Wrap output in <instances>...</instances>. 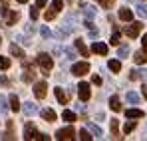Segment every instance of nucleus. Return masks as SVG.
<instances>
[{"label": "nucleus", "mask_w": 147, "mask_h": 141, "mask_svg": "<svg viewBox=\"0 0 147 141\" xmlns=\"http://www.w3.org/2000/svg\"><path fill=\"white\" fill-rule=\"evenodd\" d=\"M36 64H38V66H40V68L44 70V72H42L44 76H48L50 70L54 68V60L50 58L48 54H40V56H38V60H36Z\"/></svg>", "instance_id": "1"}, {"label": "nucleus", "mask_w": 147, "mask_h": 141, "mask_svg": "<svg viewBox=\"0 0 147 141\" xmlns=\"http://www.w3.org/2000/svg\"><path fill=\"white\" fill-rule=\"evenodd\" d=\"M2 16H4V20H6V24L8 26H14V24L18 22V18H20V14L18 12H14V10H10L8 6H6V2H4V6H2Z\"/></svg>", "instance_id": "2"}, {"label": "nucleus", "mask_w": 147, "mask_h": 141, "mask_svg": "<svg viewBox=\"0 0 147 141\" xmlns=\"http://www.w3.org/2000/svg\"><path fill=\"white\" fill-rule=\"evenodd\" d=\"M74 137H76V129H74L72 125L56 131V139H60V141H70V139H74Z\"/></svg>", "instance_id": "3"}, {"label": "nucleus", "mask_w": 147, "mask_h": 141, "mask_svg": "<svg viewBox=\"0 0 147 141\" xmlns=\"http://www.w3.org/2000/svg\"><path fill=\"white\" fill-rule=\"evenodd\" d=\"M141 30H143V22H131L125 28V34H127V38H137Z\"/></svg>", "instance_id": "4"}, {"label": "nucleus", "mask_w": 147, "mask_h": 141, "mask_svg": "<svg viewBox=\"0 0 147 141\" xmlns=\"http://www.w3.org/2000/svg\"><path fill=\"white\" fill-rule=\"evenodd\" d=\"M78 95H80V99H82V101H88V99L92 97V90H90V84L82 82V84L78 86Z\"/></svg>", "instance_id": "5"}, {"label": "nucleus", "mask_w": 147, "mask_h": 141, "mask_svg": "<svg viewBox=\"0 0 147 141\" xmlns=\"http://www.w3.org/2000/svg\"><path fill=\"white\" fill-rule=\"evenodd\" d=\"M88 72H90V64H88V62L74 64V68H72V74H74V76H86Z\"/></svg>", "instance_id": "6"}, {"label": "nucleus", "mask_w": 147, "mask_h": 141, "mask_svg": "<svg viewBox=\"0 0 147 141\" xmlns=\"http://www.w3.org/2000/svg\"><path fill=\"white\" fill-rule=\"evenodd\" d=\"M36 137H38L36 125H34V123H26V125H24V139L30 141V139H36Z\"/></svg>", "instance_id": "7"}, {"label": "nucleus", "mask_w": 147, "mask_h": 141, "mask_svg": "<svg viewBox=\"0 0 147 141\" xmlns=\"http://www.w3.org/2000/svg\"><path fill=\"white\" fill-rule=\"evenodd\" d=\"M46 92H48L46 82H38V84L34 86V95H36L38 99H44V97H46Z\"/></svg>", "instance_id": "8"}, {"label": "nucleus", "mask_w": 147, "mask_h": 141, "mask_svg": "<svg viewBox=\"0 0 147 141\" xmlns=\"http://www.w3.org/2000/svg\"><path fill=\"white\" fill-rule=\"evenodd\" d=\"M92 52H94V54H99V56H107V44H103V42H94Z\"/></svg>", "instance_id": "9"}, {"label": "nucleus", "mask_w": 147, "mask_h": 141, "mask_svg": "<svg viewBox=\"0 0 147 141\" xmlns=\"http://www.w3.org/2000/svg\"><path fill=\"white\" fill-rule=\"evenodd\" d=\"M133 62H135L137 66H141V64H147V54H145V50H139V52H135V54H133Z\"/></svg>", "instance_id": "10"}, {"label": "nucleus", "mask_w": 147, "mask_h": 141, "mask_svg": "<svg viewBox=\"0 0 147 141\" xmlns=\"http://www.w3.org/2000/svg\"><path fill=\"white\" fill-rule=\"evenodd\" d=\"M119 18H121L123 22H131L133 20V12L129 8H119Z\"/></svg>", "instance_id": "11"}, {"label": "nucleus", "mask_w": 147, "mask_h": 141, "mask_svg": "<svg viewBox=\"0 0 147 141\" xmlns=\"http://www.w3.org/2000/svg\"><path fill=\"white\" fill-rule=\"evenodd\" d=\"M40 115H42V119H46V121H56V111H54V109H50V107L42 109V111H40Z\"/></svg>", "instance_id": "12"}, {"label": "nucleus", "mask_w": 147, "mask_h": 141, "mask_svg": "<svg viewBox=\"0 0 147 141\" xmlns=\"http://www.w3.org/2000/svg\"><path fill=\"white\" fill-rule=\"evenodd\" d=\"M125 115H127L129 119H137V117H143V111L137 109V107H129V109L125 111Z\"/></svg>", "instance_id": "13"}, {"label": "nucleus", "mask_w": 147, "mask_h": 141, "mask_svg": "<svg viewBox=\"0 0 147 141\" xmlns=\"http://www.w3.org/2000/svg\"><path fill=\"white\" fill-rule=\"evenodd\" d=\"M24 76H22V80H24V82H32V80H34V76H36V72L32 70V66H28V64H26L24 66Z\"/></svg>", "instance_id": "14"}, {"label": "nucleus", "mask_w": 147, "mask_h": 141, "mask_svg": "<svg viewBox=\"0 0 147 141\" xmlns=\"http://www.w3.org/2000/svg\"><path fill=\"white\" fill-rule=\"evenodd\" d=\"M80 6H82V10H84V14L88 16V20H92V18L96 16V8H92V6H88V4H84V2H82Z\"/></svg>", "instance_id": "15"}, {"label": "nucleus", "mask_w": 147, "mask_h": 141, "mask_svg": "<svg viewBox=\"0 0 147 141\" xmlns=\"http://www.w3.org/2000/svg\"><path fill=\"white\" fill-rule=\"evenodd\" d=\"M109 107H111L113 111H121V103H119V97H117V95H111V97H109Z\"/></svg>", "instance_id": "16"}, {"label": "nucleus", "mask_w": 147, "mask_h": 141, "mask_svg": "<svg viewBox=\"0 0 147 141\" xmlns=\"http://www.w3.org/2000/svg\"><path fill=\"white\" fill-rule=\"evenodd\" d=\"M88 131L94 133V137H101V135H103V133H101V127L96 125V123H88Z\"/></svg>", "instance_id": "17"}, {"label": "nucleus", "mask_w": 147, "mask_h": 141, "mask_svg": "<svg viewBox=\"0 0 147 141\" xmlns=\"http://www.w3.org/2000/svg\"><path fill=\"white\" fill-rule=\"evenodd\" d=\"M62 119H64V121H68V123H74V121H76V113H74V111H70V109H64V111H62Z\"/></svg>", "instance_id": "18"}, {"label": "nucleus", "mask_w": 147, "mask_h": 141, "mask_svg": "<svg viewBox=\"0 0 147 141\" xmlns=\"http://www.w3.org/2000/svg\"><path fill=\"white\" fill-rule=\"evenodd\" d=\"M10 109H12V111H18V109H20V99H18L16 94L10 95Z\"/></svg>", "instance_id": "19"}, {"label": "nucleus", "mask_w": 147, "mask_h": 141, "mask_svg": "<svg viewBox=\"0 0 147 141\" xmlns=\"http://www.w3.org/2000/svg\"><path fill=\"white\" fill-rule=\"evenodd\" d=\"M36 111H38V105H36V103L28 101V103L24 105V113H26V115H34Z\"/></svg>", "instance_id": "20"}, {"label": "nucleus", "mask_w": 147, "mask_h": 141, "mask_svg": "<svg viewBox=\"0 0 147 141\" xmlns=\"http://www.w3.org/2000/svg\"><path fill=\"white\" fill-rule=\"evenodd\" d=\"M54 94H56V99H58L62 105H64V103H68V97H66V94L62 92V88H56V90H54Z\"/></svg>", "instance_id": "21"}, {"label": "nucleus", "mask_w": 147, "mask_h": 141, "mask_svg": "<svg viewBox=\"0 0 147 141\" xmlns=\"http://www.w3.org/2000/svg\"><path fill=\"white\" fill-rule=\"evenodd\" d=\"M10 54H12V56H16V58H24V52H22V48L16 46V44H12V46H10Z\"/></svg>", "instance_id": "22"}, {"label": "nucleus", "mask_w": 147, "mask_h": 141, "mask_svg": "<svg viewBox=\"0 0 147 141\" xmlns=\"http://www.w3.org/2000/svg\"><path fill=\"white\" fill-rule=\"evenodd\" d=\"M107 68H109L111 72H119V70H121V62H119V60H109Z\"/></svg>", "instance_id": "23"}, {"label": "nucleus", "mask_w": 147, "mask_h": 141, "mask_svg": "<svg viewBox=\"0 0 147 141\" xmlns=\"http://www.w3.org/2000/svg\"><path fill=\"white\" fill-rule=\"evenodd\" d=\"M76 50H78L82 56H88V48H86V44H84L82 40H76Z\"/></svg>", "instance_id": "24"}, {"label": "nucleus", "mask_w": 147, "mask_h": 141, "mask_svg": "<svg viewBox=\"0 0 147 141\" xmlns=\"http://www.w3.org/2000/svg\"><path fill=\"white\" fill-rule=\"evenodd\" d=\"M78 135H80V139H84V141H92V139H94V135H92L88 129H82Z\"/></svg>", "instance_id": "25"}, {"label": "nucleus", "mask_w": 147, "mask_h": 141, "mask_svg": "<svg viewBox=\"0 0 147 141\" xmlns=\"http://www.w3.org/2000/svg\"><path fill=\"white\" fill-rule=\"evenodd\" d=\"M117 127H119V125H117V119H111V135H113L115 139L119 137V131H117Z\"/></svg>", "instance_id": "26"}, {"label": "nucleus", "mask_w": 147, "mask_h": 141, "mask_svg": "<svg viewBox=\"0 0 147 141\" xmlns=\"http://www.w3.org/2000/svg\"><path fill=\"white\" fill-rule=\"evenodd\" d=\"M137 16L147 18V4H139V6H137Z\"/></svg>", "instance_id": "27"}, {"label": "nucleus", "mask_w": 147, "mask_h": 141, "mask_svg": "<svg viewBox=\"0 0 147 141\" xmlns=\"http://www.w3.org/2000/svg\"><path fill=\"white\" fill-rule=\"evenodd\" d=\"M62 6H64V0H54L50 8H52L54 12H60V10H62Z\"/></svg>", "instance_id": "28"}, {"label": "nucleus", "mask_w": 147, "mask_h": 141, "mask_svg": "<svg viewBox=\"0 0 147 141\" xmlns=\"http://www.w3.org/2000/svg\"><path fill=\"white\" fill-rule=\"evenodd\" d=\"M10 64H12V62H10L8 58L0 56V70H8V68H10Z\"/></svg>", "instance_id": "29"}, {"label": "nucleus", "mask_w": 147, "mask_h": 141, "mask_svg": "<svg viewBox=\"0 0 147 141\" xmlns=\"http://www.w3.org/2000/svg\"><path fill=\"white\" fill-rule=\"evenodd\" d=\"M133 129H135V121H129V123H125V125H123V133H125V135H127V133H131Z\"/></svg>", "instance_id": "30"}, {"label": "nucleus", "mask_w": 147, "mask_h": 141, "mask_svg": "<svg viewBox=\"0 0 147 141\" xmlns=\"http://www.w3.org/2000/svg\"><path fill=\"white\" fill-rule=\"evenodd\" d=\"M127 54H129V46H119L117 56H119V58H127Z\"/></svg>", "instance_id": "31"}, {"label": "nucleus", "mask_w": 147, "mask_h": 141, "mask_svg": "<svg viewBox=\"0 0 147 141\" xmlns=\"http://www.w3.org/2000/svg\"><path fill=\"white\" fill-rule=\"evenodd\" d=\"M12 127H14V125H12V121H8V131H6V135H4L2 139H14V133H12Z\"/></svg>", "instance_id": "32"}, {"label": "nucleus", "mask_w": 147, "mask_h": 141, "mask_svg": "<svg viewBox=\"0 0 147 141\" xmlns=\"http://www.w3.org/2000/svg\"><path fill=\"white\" fill-rule=\"evenodd\" d=\"M127 101H129V103H137V101H139V95L129 92V94H127Z\"/></svg>", "instance_id": "33"}, {"label": "nucleus", "mask_w": 147, "mask_h": 141, "mask_svg": "<svg viewBox=\"0 0 147 141\" xmlns=\"http://www.w3.org/2000/svg\"><path fill=\"white\" fill-rule=\"evenodd\" d=\"M119 38H121V36H119V32H115V34H113V36L109 38V42H111V46H119Z\"/></svg>", "instance_id": "34"}, {"label": "nucleus", "mask_w": 147, "mask_h": 141, "mask_svg": "<svg viewBox=\"0 0 147 141\" xmlns=\"http://www.w3.org/2000/svg\"><path fill=\"white\" fill-rule=\"evenodd\" d=\"M38 16H40V14H38V8H36V6H34V8H30V18H32V22H36V20H38Z\"/></svg>", "instance_id": "35"}, {"label": "nucleus", "mask_w": 147, "mask_h": 141, "mask_svg": "<svg viewBox=\"0 0 147 141\" xmlns=\"http://www.w3.org/2000/svg\"><path fill=\"white\" fill-rule=\"evenodd\" d=\"M56 14H58V12H54V10L50 8V10H46V14H44V18H46V20H54V18H56Z\"/></svg>", "instance_id": "36"}, {"label": "nucleus", "mask_w": 147, "mask_h": 141, "mask_svg": "<svg viewBox=\"0 0 147 141\" xmlns=\"http://www.w3.org/2000/svg\"><path fill=\"white\" fill-rule=\"evenodd\" d=\"M40 34H42V38H50V34H52V32H50V28H48V26H42Z\"/></svg>", "instance_id": "37"}, {"label": "nucleus", "mask_w": 147, "mask_h": 141, "mask_svg": "<svg viewBox=\"0 0 147 141\" xmlns=\"http://www.w3.org/2000/svg\"><path fill=\"white\" fill-rule=\"evenodd\" d=\"M99 4H101V8H111V4H113V0H98Z\"/></svg>", "instance_id": "38"}, {"label": "nucleus", "mask_w": 147, "mask_h": 141, "mask_svg": "<svg viewBox=\"0 0 147 141\" xmlns=\"http://www.w3.org/2000/svg\"><path fill=\"white\" fill-rule=\"evenodd\" d=\"M139 78H141V72L139 70H133L129 74V80H139Z\"/></svg>", "instance_id": "39"}, {"label": "nucleus", "mask_w": 147, "mask_h": 141, "mask_svg": "<svg viewBox=\"0 0 147 141\" xmlns=\"http://www.w3.org/2000/svg\"><path fill=\"white\" fill-rule=\"evenodd\" d=\"M0 109H2V111H6V101H4V97H2V95H0Z\"/></svg>", "instance_id": "40"}, {"label": "nucleus", "mask_w": 147, "mask_h": 141, "mask_svg": "<svg viewBox=\"0 0 147 141\" xmlns=\"http://www.w3.org/2000/svg\"><path fill=\"white\" fill-rule=\"evenodd\" d=\"M46 6V0H36V8H44Z\"/></svg>", "instance_id": "41"}, {"label": "nucleus", "mask_w": 147, "mask_h": 141, "mask_svg": "<svg viewBox=\"0 0 147 141\" xmlns=\"http://www.w3.org/2000/svg\"><path fill=\"white\" fill-rule=\"evenodd\" d=\"M66 58H68V60H74V58H76V56H74V52H72V50H66Z\"/></svg>", "instance_id": "42"}, {"label": "nucleus", "mask_w": 147, "mask_h": 141, "mask_svg": "<svg viewBox=\"0 0 147 141\" xmlns=\"http://www.w3.org/2000/svg\"><path fill=\"white\" fill-rule=\"evenodd\" d=\"M36 139H42V141H48L50 137L48 135H46V133H38V137H36Z\"/></svg>", "instance_id": "43"}, {"label": "nucleus", "mask_w": 147, "mask_h": 141, "mask_svg": "<svg viewBox=\"0 0 147 141\" xmlns=\"http://www.w3.org/2000/svg\"><path fill=\"white\" fill-rule=\"evenodd\" d=\"M92 82H94L96 86H99V84H101V78H99V76H94V78H92Z\"/></svg>", "instance_id": "44"}, {"label": "nucleus", "mask_w": 147, "mask_h": 141, "mask_svg": "<svg viewBox=\"0 0 147 141\" xmlns=\"http://www.w3.org/2000/svg\"><path fill=\"white\" fill-rule=\"evenodd\" d=\"M141 44H143V50H147V34H143V40H141Z\"/></svg>", "instance_id": "45"}, {"label": "nucleus", "mask_w": 147, "mask_h": 141, "mask_svg": "<svg viewBox=\"0 0 147 141\" xmlns=\"http://www.w3.org/2000/svg\"><path fill=\"white\" fill-rule=\"evenodd\" d=\"M141 92H143V95H145V99H147V84H143V88H141Z\"/></svg>", "instance_id": "46"}, {"label": "nucleus", "mask_w": 147, "mask_h": 141, "mask_svg": "<svg viewBox=\"0 0 147 141\" xmlns=\"http://www.w3.org/2000/svg\"><path fill=\"white\" fill-rule=\"evenodd\" d=\"M18 2H20V4H26V2H28V0H18Z\"/></svg>", "instance_id": "47"}, {"label": "nucleus", "mask_w": 147, "mask_h": 141, "mask_svg": "<svg viewBox=\"0 0 147 141\" xmlns=\"http://www.w3.org/2000/svg\"><path fill=\"white\" fill-rule=\"evenodd\" d=\"M0 2H2V4H4V2H6V0H0Z\"/></svg>", "instance_id": "48"}, {"label": "nucleus", "mask_w": 147, "mask_h": 141, "mask_svg": "<svg viewBox=\"0 0 147 141\" xmlns=\"http://www.w3.org/2000/svg\"><path fill=\"white\" fill-rule=\"evenodd\" d=\"M0 44H2V38H0Z\"/></svg>", "instance_id": "49"}]
</instances>
